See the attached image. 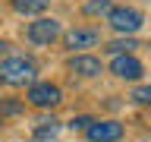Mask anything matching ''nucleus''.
Masks as SVG:
<instances>
[{
	"label": "nucleus",
	"instance_id": "15",
	"mask_svg": "<svg viewBox=\"0 0 151 142\" xmlns=\"http://www.w3.org/2000/svg\"><path fill=\"white\" fill-rule=\"evenodd\" d=\"M3 47H6V44H3V41H0V51H3Z\"/></svg>",
	"mask_w": 151,
	"mask_h": 142
},
{
	"label": "nucleus",
	"instance_id": "12",
	"mask_svg": "<svg viewBox=\"0 0 151 142\" xmlns=\"http://www.w3.org/2000/svg\"><path fill=\"white\" fill-rule=\"evenodd\" d=\"M41 123H44V126H38V130H35L38 139H47V136H54V133H57V120H41Z\"/></svg>",
	"mask_w": 151,
	"mask_h": 142
},
{
	"label": "nucleus",
	"instance_id": "11",
	"mask_svg": "<svg viewBox=\"0 0 151 142\" xmlns=\"http://www.w3.org/2000/svg\"><path fill=\"white\" fill-rule=\"evenodd\" d=\"M110 0H91L88 7H85V13H91V16H98V13H110Z\"/></svg>",
	"mask_w": 151,
	"mask_h": 142
},
{
	"label": "nucleus",
	"instance_id": "10",
	"mask_svg": "<svg viewBox=\"0 0 151 142\" xmlns=\"http://www.w3.org/2000/svg\"><path fill=\"white\" fill-rule=\"evenodd\" d=\"M135 41H132V38H120V41H110V44H107V51H110L113 57H120V54H132V51H135Z\"/></svg>",
	"mask_w": 151,
	"mask_h": 142
},
{
	"label": "nucleus",
	"instance_id": "5",
	"mask_svg": "<svg viewBox=\"0 0 151 142\" xmlns=\"http://www.w3.org/2000/svg\"><path fill=\"white\" fill-rule=\"evenodd\" d=\"M85 133H88V139H91V142H116L123 136V126L116 120H94Z\"/></svg>",
	"mask_w": 151,
	"mask_h": 142
},
{
	"label": "nucleus",
	"instance_id": "4",
	"mask_svg": "<svg viewBox=\"0 0 151 142\" xmlns=\"http://www.w3.org/2000/svg\"><path fill=\"white\" fill-rule=\"evenodd\" d=\"M60 35V22L57 19H35L32 25H28V41H35V44H50L54 38Z\"/></svg>",
	"mask_w": 151,
	"mask_h": 142
},
{
	"label": "nucleus",
	"instance_id": "3",
	"mask_svg": "<svg viewBox=\"0 0 151 142\" xmlns=\"http://www.w3.org/2000/svg\"><path fill=\"white\" fill-rule=\"evenodd\" d=\"M28 101L35 104V107H54V104L63 101V92L50 82H35L28 88Z\"/></svg>",
	"mask_w": 151,
	"mask_h": 142
},
{
	"label": "nucleus",
	"instance_id": "9",
	"mask_svg": "<svg viewBox=\"0 0 151 142\" xmlns=\"http://www.w3.org/2000/svg\"><path fill=\"white\" fill-rule=\"evenodd\" d=\"M50 0H13V9L16 13H25V16H35V13H44Z\"/></svg>",
	"mask_w": 151,
	"mask_h": 142
},
{
	"label": "nucleus",
	"instance_id": "6",
	"mask_svg": "<svg viewBox=\"0 0 151 142\" xmlns=\"http://www.w3.org/2000/svg\"><path fill=\"white\" fill-rule=\"evenodd\" d=\"M110 70H113V76H120V79H139V76H142V63H139L132 54H120V57H113Z\"/></svg>",
	"mask_w": 151,
	"mask_h": 142
},
{
	"label": "nucleus",
	"instance_id": "8",
	"mask_svg": "<svg viewBox=\"0 0 151 142\" xmlns=\"http://www.w3.org/2000/svg\"><path fill=\"white\" fill-rule=\"evenodd\" d=\"M69 70L79 73V76H98L101 73V60L91 57V54H76L73 60H69Z\"/></svg>",
	"mask_w": 151,
	"mask_h": 142
},
{
	"label": "nucleus",
	"instance_id": "2",
	"mask_svg": "<svg viewBox=\"0 0 151 142\" xmlns=\"http://www.w3.org/2000/svg\"><path fill=\"white\" fill-rule=\"evenodd\" d=\"M107 19H110V25L116 28V32H123V35H132V32L142 28V13L132 9V7H113L110 13H107Z\"/></svg>",
	"mask_w": 151,
	"mask_h": 142
},
{
	"label": "nucleus",
	"instance_id": "7",
	"mask_svg": "<svg viewBox=\"0 0 151 142\" xmlns=\"http://www.w3.org/2000/svg\"><path fill=\"white\" fill-rule=\"evenodd\" d=\"M101 35L94 32V28H73L69 35H66V47H73V51H85V47H98Z\"/></svg>",
	"mask_w": 151,
	"mask_h": 142
},
{
	"label": "nucleus",
	"instance_id": "1",
	"mask_svg": "<svg viewBox=\"0 0 151 142\" xmlns=\"http://www.w3.org/2000/svg\"><path fill=\"white\" fill-rule=\"evenodd\" d=\"M38 66L28 60V57H6L0 60V82L3 85H35Z\"/></svg>",
	"mask_w": 151,
	"mask_h": 142
},
{
	"label": "nucleus",
	"instance_id": "14",
	"mask_svg": "<svg viewBox=\"0 0 151 142\" xmlns=\"http://www.w3.org/2000/svg\"><path fill=\"white\" fill-rule=\"evenodd\" d=\"M16 111H19V104H13V101L0 104V114H16Z\"/></svg>",
	"mask_w": 151,
	"mask_h": 142
},
{
	"label": "nucleus",
	"instance_id": "13",
	"mask_svg": "<svg viewBox=\"0 0 151 142\" xmlns=\"http://www.w3.org/2000/svg\"><path fill=\"white\" fill-rule=\"evenodd\" d=\"M132 98L139 104H151V85H139V88L132 92Z\"/></svg>",
	"mask_w": 151,
	"mask_h": 142
}]
</instances>
